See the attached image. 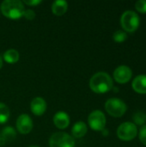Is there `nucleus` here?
<instances>
[{"label": "nucleus", "mask_w": 146, "mask_h": 147, "mask_svg": "<svg viewBox=\"0 0 146 147\" xmlns=\"http://www.w3.org/2000/svg\"><path fill=\"white\" fill-rule=\"evenodd\" d=\"M50 147H75V140L65 132L53 134L49 139Z\"/></svg>", "instance_id": "39448f33"}, {"label": "nucleus", "mask_w": 146, "mask_h": 147, "mask_svg": "<svg viewBox=\"0 0 146 147\" xmlns=\"http://www.w3.org/2000/svg\"><path fill=\"white\" fill-rule=\"evenodd\" d=\"M106 116L101 110L92 111L88 117V124L94 131H102L106 126Z\"/></svg>", "instance_id": "0eeeda50"}, {"label": "nucleus", "mask_w": 146, "mask_h": 147, "mask_svg": "<svg viewBox=\"0 0 146 147\" xmlns=\"http://www.w3.org/2000/svg\"><path fill=\"white\" fill-rule=\"evenodd\" d=\"M2 66H3V59H2V57L0 56V69L2 68Z\"/></svg>", "instance_id": "393cba45"}, {"label": "nucleus", "mask_w": 146, "mask_h": 147, "mask_svg": "<svg viewBox=\"0 0 146 147\" xmlns=\"http://www.w3.org/2000/svg\"><path fill=\"white\" fill-rule=\"evenodd\" d=\"M67 9L68 3L65 0H57L52 4V11L55 16H63Z\"/></svg>", "instance_id": "4468645a"}, {"label": "nucleus", "mask_w": 146, "mask_h": 147, "mask_svg": "<svg viewBox=\"0 0 146 147\" xmlns=\"http://www.w3.org/2000/svg\"><path fill=\"white\" fill-rule=\"evenodd\" d=\"M145 120H146V114H145Z\"/></svg>", "instance_id": "c85d7f7f"}, {"label": "nucleus", "mask_w": 146, "mask_h": 147, "mask_svg": "<svg viewBox=\"0 0 146 147\" xmlns=\"http://www.w3.org/2000/svg\"><path fill=\"white\" fill-rule=\"evenodd\" d=\"M135 8L136 9L141 13V14H145L146 13V0H139L135 3Z\"/></svg>", "instance_id": "aec40b11"}, {"label": "nucleus", "mask_w": 146, "mask_h": 147, "mask_svg": "<svg viewBox=\"0 0 146 147\" xmlns=\"http://www.w3.org/2000/svg\"><path fill=\"white\" fill-rule=\"evenodd\" d=\"M70 117L67 113L59 111L53 116V124L59 129H65L70 125Z\"/></svg>", "instance_id": "9b49d317"}, {"label": "nucleus", "mask_w": 146, "mask_h": 147, "mask_svg": "<svg viewBox=\"0 0 146 147\" xmlns=\"http://www.w3.org/2000/svg\"><path fill=\"white\" fill-rule=\"evenodd\" d=\"M113 39L117 43H122L127 39V34L123 30H117L114 33Z\"/></svg>", "instance_id": "6ab92c4d"}, {"label": "nucleus", "mask_w": 146, "mask_h": 147, "mask_svg": "<svg viewBox=\"0 0 146 147\" xmlns=\"http://www.w3.org/2000/svg\"><path fill=\"white\" fill-rule=\"evenodd\" d=\"M16 129L22 134H29L34 127L33 121L31 117L27 114L20 115L16 120Z\"/></svg>", "instance_id": "6e6552de"}, {"label": "nucleus", "mask_w": 146, "mask_h": 147, "mask_svg": "<svg viewBox=\"0 0 146 147\" xmlns=\"http://www.w3.org/2000/svg\"><path fill=\"white\" fill-rule=\"evenodd\" d=\"M113 87V79L107 72H97L89 79V88L95 93L104 94L110 91Z\"/></svg>", "instance_id": "f257e3e1"}, {"label": "nucleus", "mask_w": 146, "mask_h": 147, "mask_svg": "<svg viewBox=\"0 0 146 147\" xmlns=\"http://www.w3.org/2000/svg\"><path fill=\"white\" fill-rule=\"evenodd\" d=\"M140 24L139 15L133 10L125 11L120 17V25L123 29L128 33H133L138 29Z\"/></svg>", "instance_id": "7ed1b4c3"}, {"label": "nucleus", "mask_w": 146, "mask_h": 147, "mask_svg": "<svg viewBox=\"0 0 146 147\" xmlns=\"http://www.w3.org/2000/svg\"><path fill=\"white\" fill-rule=\"evenodd\" d=\"M20 59L19 53L15 49H9L3 53V59L8 64H15Z\"/></svg>", "instance_id": "2eb2a0df"}, {"label": "nucleus", "mask_w": 146, "mask_h": 147, "mask_svg": "<svg viewBox=\"0 0 146 147\" xmlns=\"http://www.w3.org/2000/svg\"><path fill=\"white\" fill-rule=\"evenodd\" d=\"M0 137L5 141V142H11L13 141L16 137V133L15 129L12 127H6L3 129Z\"/></svg>", "instance_id": "dca6fc26"}, {"label": "nucleus", "mask_w": 146, "mask_h": 147, "mask_svg": "<svg viewBox=\"0 0 146 147\" xmlns=\"http://www.w3.org/2000/svg\"><path fill=\"white\" fill-rule=\"evenodd\" d=\"M113 88H114V87H113ZM118 90H119V89H118L117 87H114V91H115V92H118Z\"/></svg>", "instance_id": "a878e982"}, {"label": "nucleus", "mask_w": 146, "mask_h": 147, "mask_svg": "<svg viewBox=\"0 0 146 147\" xmlns=\"http://www.w3.org/2000/svg\"><path fill=\"white\" fill-rule=\"evenodd\" d=\"M0 16H1V11H0Z\"/></svg>", "instance_id": "cd10ccee"}, {"label": "nucleus", "mask_w": 146, "mask_h": 147, "mask_svg": "<svg viewBox=\"0 0 146 147\" xmlns=\"http://www.w3.org/2000/svg\"><path fill=\"white\" fill-rule=\"evenodd\" d=\"M138 134V129L133 122H124L117 128V136L123 141L133 140Z\"/></svg>", "instance_id": "423d86ee"}, {"label": "nucleus", "mask_w": 146, "mask_h": 147, "mask_svg": "<svg viewBox=\"0 0 146 147\" xmlns=\"http://www.w3.org/2000/svg\"><path fill=\"white\" fill-rule=\"evenodd\" d=\"M139 140L142 142V144L146 146V125H144L141 127V128L139 130Z\"/></svg>", "instance_id": "412c9836"}, {"label": "nucleus", "mask_w": 146, "mask_h": 147, "mask_svg": "<svg viewBox=\"0 0 146 147\" xmlns=\"http://www.w3.org/2000/svg\"><path fill=\"white\" fill-rule=\"evenodd\" d=\"M134 91L139 94H146V75H138L132 83Z\"/></svg>", "instance_id": "f8f14e48"}, {"label": "nucleus", "mask_w": 146, "mask_h": 147, "mask_svg": "<svg viewBox=\"0 0 146 147\" xmlns=\"http://www.w3.org/2000/svg\"><path fill=\"white\" fill-rule=\"evenodd\" d=\"M133 76V71L130 67L126 65H120L114 71V80L121 84H126L130 81Z\"/></svg>", "instance_id": "1a4fd4ad"}, {"label": "nucleus", "mask_w": 146, "mask_h": 147, "mask_svg": "<svg viewBox=\"0 0 146 147\" xmlns=\"http://www.w3.org/2000/svg\"><path fill=\"white\" fill-rule=\"evenodd\" d=\"M0 11L9 19H19L23 16L25 7L20 0H4L1 3Z\"/></svg>", "instance_id": "f03ea898"}, {"label": "nucleus", "mask_w": 146, "mask_h": 147, "mask_svg": "<svg viewBox=\"0 0 146 147\" xmlns=\"http://www.w3.org/2000/svg\"><path fill=\"white\" fill-rule=\"evenodd\" d=\"M23 17H25L28 21H32L35 17V12L33 9H25V11L23 13Z\"/></svg>", "instance_id": "4be33fe9"}, {"label": "nucleus", "mask_w": 146, "mask_h": 147, "mask_svg": "<svg viewBox=\"0 0 146 147\" xmlns=\"http://www.w3.org/2000/svg\"><path fill=\"white\" fill-rule=\"evenodd\" d=\"M29 147H39V146H29Z\"/></svg>", "instance_id": "bb28decb"}, {"label": "nucleus", "mask_w": 146, "mask_h": 147, "mask_svg": "<svg viewBox=\"0 0 146 147\" xmlns=\"http://www.w3.org/2000/svg\"><path fill=\"white\" fill-rule=\"evenodd\" d=\"M133 121H134V124L136 125H139V126H144L146 123L145 120V114L144 112H141V111H139L137 113H135L133 115Z\"/></svg>", "instance_id": "a211bd4d"}, {"label": "nucleus", "mask_w": 146, "mask_h": 147, "mask_svg": "<svg viewBox=\"0 0 146 147\" xmlns=\"http://www.w3.org/2000/svg\"><path fill=\"white\" fill-rule=\"evenodd\" d=\"M47 105L46 101L40 96L34 97L30 102V109L34 115L40 116L45 114Z\"/></svg>", "instance_id": "9d476101"}, {"label": "nucleus", "mask_w": 146, "mask_h": 147, "mask_svg": "<svg viewBox=\"0 0 146 147\" xmlns=\"http://www.w3.org/2000/svg\"><path fill=\"white\" fill-rule=\"evenodd\" d=\"M22 3L28 6H36V5L40 4L41 3V1L40 0H24Z\"/></svg>", "instance_id": "5701e85b"}, {"label": "nucleus", "mask_w": 146, "mask_h": 147, "mask_svg": "<svg viewBox=\"0 0 146 147\" xmlns=\"http://www.w3.org/2000/svg\"><path fill=\"white\" fill-rule=\"evenodd\" d=\"M87 132H88V127H87V125L83 121L76 122L71 128L72 137L76 139L83 138V136H85Z\"/></svg>", "instance_id": "ddd939ff"}, {"label": "nucleus", "mask_w": 146, "mask_h": 147, "mask_svg": "<svg viewBox=\"0 0 146 147\" xmlns=\"http://www.w3.org/2000/svg\"><path fill=\"white\" fill-rule=\"evenodd\" d=\"M9 119V109L3 102H0V124L6 123Z\"/></svg>", "instance_id": "f3484780"}, {"label": "nucleus", "mask_w": 146, "mask_h": 147, "mask_svg": "<svg viewBox=\"0 0 146 147\" xmlns=\"http://www.w3.org/2000/svg\"><path fill=\"white\" fill-rule=\"evenodd\" d=\"M102 134L103 136H108V130L106 129V128H104V129L102 131Z\"/></svg>", "instance_id": "b1692460"}, {"label": "nucleus", "mask_w": 146, "mask_h": 147, "mask_svg": "<svg viewBox=\"0 0 146 147\" xmlns=\"http://www.w3.org/2000/svg\"><path fill=\"white\" fill-rule=\"evenodd\" d=\"M126 104L119 98H110L105 103V109L113 117H121L126 111Z\"/></svg>", "instance_id": "20e7f679"}]
</instances>
